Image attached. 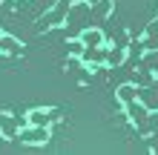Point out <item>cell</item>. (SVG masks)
<instances>
[{"label":"cell","instance_id":"cell-1","mask_svg":"<svg viewBox=\"0 0 158 155\" xmlns=\"http://www.w3.org/2000/svg\"><path fill=\"white\" fill-rule=\"evenodd\" d=\"M17 138L23 144H29V147H40V144H46L52 138V132H49V126H43V124H26V126H20Z\"/></svg>","mask_w":158,"mask_h":155},{"label":"cell","instance_id":"cell-2","mask_svg":"<svg viewBox=\"0 0 158 155\" xmlns=\"http://www.w3.org/2000/svg\"><path fill=\"white\" fill-rule=\"evenodd\" d=\"M63 20H66V6L63 3H58L52 9V12H46L43 17H40V23H38V29L43 32V29H52V26H60Z\"/></svg>","mask_w":158,"mask_h":155},{"label":"cell","instance_id":"cell-3","mask_svg":"<svg viewBox=\"0 0 158 155\" xmlns=\"http://www.w3.org/2000/svg\"><path fill=\"white\" fill-rule=\"evenodd\" d=\"M81 63H86V66H104L106 63V46H86L81 55Z\"/></svg>","mask_w":158,"mask_h":155},{"label":"cell","instance_id":"cell-4","mask_svg":"<svg viewBox=\"0 0 158 155\" xmlns=\"http://www.w3.org/2000/svg\"><path fill=\"white\" fill-rule=\"evenodd\" d=\"M78 38L83 40V46H106V38H104V32H101L98 26H89V29H83Z\"/></svg>","mask_w":158,"mask_h":155},{"label":"cell","instance_id":"cell-5","mask_svg":"<svg viewBox=\"0 0 158 155\" xmlns=\"http://www.w3.org/2000/svg\"><path fill=\"white\" fill-rule=\"evenodd\" d=\"M115 98H118L124 106L132 104V101H138V86H135V84H121V86L115 89Z\"/></svg>","mask_w":158,"mask_h":155},{"label":"cell","instance_id":"cell-6","mask_svg":"<svg viewBox=\"0 0 158 155\" xmlns=\"http://www.w3.org/2000/svg\"><path fill=\"white\" fill-rule=\"evenodd\" d=\"M55 118H58V115H55V109H32L26 121H29V124H43V126H49Z\"/></svg>","mask_w":158,"mask_h":155},{"label":"cell","instance_id":"cell-7","mask_svg":"<svg viewBox=\"0 0 158 155\" xmlns=\"http://www.w3.org/2000/svg\"><path fill=\"white\" fill-rule=\"evenodd\" d=\"M0 52H6V55H20L23 52V43L12 38V35H0Z\"/></svg>","mask_w":158,"mask_h":155},{"label":"cell","instance_id":"cell-8","mask_svg":"<svg viewBox=\"0 0 158 155\" xmlns=\"http://www.w3.org/2000/svg\"><path fill=\"white\" fill-rule=\"evenodd\" d=\"M17 132H20V121H17V118H0V135L17 138Z\"/></svg>","mask_w":158,"mask_h":155},{"label":"cell","instance_id":"cell-9","mask_svg":"<svg viewBox=\"0 0 158 155\" xmlns=\"http://www.w3.org/2000/svg\"><path fill=\"white\" fill-rule=\"evenodd\" d=\"M127 60V46H115V49H106V63L109 66H121Z\"/></svg>","mask_w":158,"mask_h":155},{"label":"cell","instance_id":"cell-10","mask_svg":"<svg viewBox=\"0 0 158 155\" xmlns=\"http://www.w3.org/2000/svg\"><path fill=\"white\" fill-rule=\"evenodd\" d=\"M92 9H95V14L106 17V14H112V0H92Z\"/></svg>","mask_w":158,"mask_h":155},{"label":"cell","instance_id":"cell-11","mask_svg":"<svg viewBox=\"0 0 158 155\" xmlns=\"http://www.w3.org/2000/svg\"><path fill=\"white\" fill-rule=\"evenodd\" d=\"M141 46H144L147 52H155V49H158V35H144Z\"/></svg>","mask_w":158,"mask_h":155},{"label":"cell","instance_id":"cell-12","mask_svg":"<svg viewBox=\"0 0 158 155\" xmlns=\"http://www.w3.org/2000/svg\"><path fill=\"white\" fill-rule=\"evenodd\" d=\"M83 49H86V46H83V40H81V38H75V40L69 43V55H72V58H81Z\"/></svg>","mask_w":158,"mask_h":155},{"label":"cell","instance_id":"cell-13","mask_svg":"<svg viewBox=\"0 0 158 155\" xmlns=\"http://www.w3.org/2000/svg\"><path fill=\"white\" fill-rule=\"evenodd\" d=\"M144 35H158V17H155L150 26H147V29H144Z\"/></svg>","mask_w":158,"mask_h":155},{"label":"cell","instance_id":"cell-14","mask_svg":"<svg viewBox=\"0 0 158 155\" xmlns=\"http://www.w3.org/2000/svg\"><path fill=\"white\" fill-rule=\"evenodd\" d=\"M60 3H63V6H66V9H72V6H75V3H81V0H60Z\"/></svg>","mask_w":158,"mask_h":155},{"label":"cell","instance_id":"cell-15","mask_svg":"<svg viewBox=\"0 0 158 155\" xmlns=\"http://www.w3.org/2000/svg\"><path fill=\"white\" fill-rule=\"evenodd\" d=\"M152 149H155V152H158V144H152Z\"/></svg>","mask_w":158,"mask_h":155}]
</instances>
